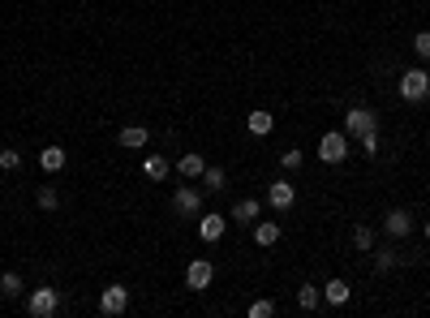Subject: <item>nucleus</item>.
<instances>
[{"label":"nucleus","instance_id":"obj_20","mask_svg":"<svg viewBox=\"0 0 430 318\" xmlns=\"http://www.w3.org/2000/svg\"><path fill=\"white\" fill-rule=\"evenodd\" d=\"M22 293H26V284H22L18 271H5V276H0V297H5V301H13V297H22Z\"/></svg>","mask_w":430,"mask_h":318},{"label":"nucleus","instance_id":"obj_18","mask_svg":"<svg viewBox=\"0 0 430 318\" xmlns=\"http://www.w3.org/2000/svg\"><path fill=\"white\" fill-rule=\"evenodd\" d=\"M276 241H280V224H276V220L254 224V245H262V249H267V245H276Z\"/></svg>","mask_w":430,"mask_h":318},{"label":"nucleus","instance_id":"obj_23","mask_svg":"<svg viewBox=\"0 0 430 318\" xmlns=\"http://www.w3.org/2000/svg\"><path fill=\"white\" fill-rule=\"evenodd\" d=\"M353 245H357L361 254H370V249H374V228H366V224H353Z\"/></svg>","mask_w":430,"mask_h":318},{"label":"nucleus","instance_id":"obj_19","mask_svg":"<svg viewBox=\"0 0 430 318\" xmlns=\"http://www.w3.org/2000/svg\"><path fill=\"white\" fill-rule=\"evenodd\" d=\"M224 181H228V177H224V168H211V164H207V168H202V177H198L202 194H215V189H224Z\"/></svg>","mask_w":430,"mask_h":318},{"label":"nucleus","instance_id":"obj_26","mask_svg":"<svg viewBox=\"0 0 430 318\" xmlns=\"http://www.w3.org/2000/svg\"><path fill=\"white\" fill-rule=\"evenodd\" d=\"M280 164H284V172H297L306 164V155L301 151H280Z\"/></svg>","mask_w":430,"mask_h":318},{"label":"nucleus","instance_id":"obj_9","mask_svg":"<svg viewBox=\"0 0 430 318\" xmlns=\"http://www.w3.org/2000/svg\"><path fill=\"white\" fill-rule=\"evenodd\" d=\"M228 232V216H215V211H207V216H198V237L207 241V245H215Z\"/></svg>","mask_w":430,"mask_h":318},{"label":"nucleus","instance_id":"obj_30","mask_svg":"<svg viewBox=\"0 0 430 318\" xmlns=\"http://www.w3.org/2000/svg\"><path fill=\"white\" fill-rule=\"evenodd\" d=\"M422 232H426V237H430V220H426V224H422Z\"/></svg>","mask_w":430,"mask_h":318},{"label":"nucleus","instance_id":"obj_24","mask_svg":"<svg viewBox=\"0 0 430 318\" xmlns=\"http://www.w3.org/2000/svg\"><path fill=\"white\" fill-rule=\"evenodd\" d=\"M379 134H383V129H370V134H361V138H357V146H361V155H366V159L379 155Z\"/></svg>","mask_w":430,"mask_h":318},{"label":"nucleus","instance_id":"obj_6","mask_svg":"<svg viewBox=\"0 0 430 318\" xmlns=\"http://www.w3.org/2000/svg\"><path fill=\"white\" fill-rule=\"evenodd\" d=\"M211 280H215V262H207V258H194L190 267H185V288L202 293V288H211Z\"/></svg>","mask_w":430,"mask_h":318},{"label":"nucleus","instance_id":"obj_4","mask_svg":"<svg viewBox=\"0 0 430 318\" xmlns=\"http://www.w3.org/2000/svg\"><path fill=\"white\" fill-rule=\"evenodd\" d=\"M370 129H383V121H379V112L374 108H349L344 112V134L357 142L361 134H370Z\"/></svg>","mask_w":430,"mask_h":318},{"label":"nucleus","instance_id":"obj_1","mask_svg":"<svg viewBox=\"0 0 430 318\" xmlns=\"http://www.w3.org/2000/svg\"><path fill=\"white\" fill-rule=\"evenodd\" d=\"M349 151H353V138L344 129H327L318 138V159H322V164H344Z\"/></svg>","mask_w":430,"mask_h":318},{"label":"nucleus","instance_id":"obj_29","mask_svg":"<svg viewBox=\"0 0 430 318\" xmlns=\"http://www.w3.org/2000/svg\"><path fill=\"white\" fill-rule=\"evenodd\" d=\"M276 314V301H254L250 305V318H272Z\"/></svg>","mask_w":430,"mask_h":318},{"label":"nucleus","instance_id":"obj_5","mask_svg":"<svg viewBox=\"0 0 430 318\" xmlns=\"http://www.w3.org/2000/svg\"><path fill=\"white\" fill-rule=\"evenodd\" d=\"M125 310H129V288H125V284H108V288L99 293V314L117 318V314H125Z\"/></svg>","mask_w":430,"mask_h":318},{"label":"nucleus","instance_id":"obj_10","mask_svg":"<svg viewBox=\"0 0 430 318\" xmlns=\"http://www.w3.org/2000/svg\"><path fill=\"white\" fill-rule=\"evenodd\" d=\"M258 216H262V202L258 198H241V202H233V211H228V224H258Z\"/></svg>","mask_w":430,"mask_h":318},{"label":"nucleus","instance_id":"obj_2","mask_svg":"<svg viewBox=\"0 0 430 318\" xmlns=\"http://www.w3.org/2000/svg\"><path fill=\"white\" fill-rule=\"evenodd\" d=\"M61 310V293L57 288H30V297H26V314L30 318H52V314H57Z\"/></svg>","mask_w":430,"mask_h":318},{"label":"nucleus","instance_id":"obj_8","mask_svg":"<svg viewBox=\"0 0 430 318\" xmlns=\"http://www.w3.org/2000/svg\"><path fill=\"white\" fill-rule=\"evenodd\" d=\"M173 206H177V216H198L202 211V185H181L173 194Z\"/></svg>","mask_w":430,"mask_h":318},{"label":"nucleus","instance_id":"obj_28","mask_svg":"<svg viewBox=\"0 0 430 318\" xmlns=\"http://www.w3.org/2000/svg\"><path fill=\"white\" fill-rule=\"evenodd\" d=\"M0 168H5V172H18V168H22V155H18V151H0Z\"/></svg>","mask_w":430,"mask_h":318},{"label":"nucleus","instance_id":"obj_13","mask_svg":"<svg viewBox=\"0 0 430 318\" xmlns=\"http://www.w3.org/2000/svg\"><path fill=\"white\" fill-rule=\"evenodd\" d=\"M65 164H69L65 146H43V151H39V168H43V172H65Z\"/></svg>","mask_w":430,"mask_h":318},{"label":"nucleus","instance_id":"obj_14","mask_svg":"<svg viewBox=\"0 0 430 318\" xmlns=\"http://www.w3.org/2000/svg\"><path fill=\"white\" fill-rule=\"evenodd\" d=\"M202 168H207V159H202L198 151H185V155L177 159V172H181V181H198V177H202Z\"/></svg>","mask_w":430,"mask_h":318},{"label":"nucleus","instance_id":"obj_25","mask_svg":"<svg viewBox=\"0 0 430 318\" xmlns=\"http://www.w3.org/2000/svg\"><path fill=\"white\" fill-rule=\"evenodd\" d=\"M396 262H400V254H396V249H379V254H374V271H392Z\"/></svg>","mask_w":430,"mask_h":318},{"label":"nucleus","instance_id":"obj_3","mask_svg":"<svg viewBox=\"0 0 430 318\" xmlns=\"http://www.w3.org/2000/svg\"><path fill=\"white\" fill-rule=\"evenodd\" d=\"M426 95H430V73H426L422 65H417V69H405V73H400V99H405V103H422Z\"/></svg>","mask_w":430,"mask_h":318},{"label":"nucleus","instance_id":"obj_22","mask_svg":"<svg viewBox=\"0 0 430 318\" xmlns=\"http://www.w3.org/2000/svg\"><path fill=\"white\" fill-rule=\"evenodd\" d=\"M35 202H39V211H57V206H61V194L52 189V185H39V189H35Z\"/></svg>","mask_w":430,"mask_h":318},{"label":"nucleus","instance_id":"obj_11","mask_svg":"<svg viewBox=\"0 0 430 318\" xmlns=\"http://www.w3.org/2000/svg\"><path fill=\"white\" fill-rule=\"evenodd\" d=\"M383 232L388 237H409L413 232V216H409L405 206H392L388 216H383Z\"/></svg>","mask_w":430,"mask_h":318},{"label":"nucleus","instance_id":"obj_12","mask_svg":"<svg viewBox=\"0 0 430 318\" xmlns=\"http://www.w3.org/2000/svg\"><path fill=\"white\" fill-rule=\"evenodd\" d=\"M168 172H173V159L168 155H146L142 159V177L146 181H168Z\"/></svg>","mask_w":430,"mask_h":318},{"label":"nucleus","instance_id":"obj_17","mask_svg":"<svg viewBox=\"0 0 430 318\" xmlns=\"http://www.w3.org/2000/svg\"><path fill=\"white\" fill-rule=\"evenodd\" d=\"M245 125H250V134H254V138H267V134L276 129V117H272V112H262V108H254V112L245 117Z\"/></svg>","mask_w":430,"mask_h":318},{"label":"nucleus","instance_id":"obj_15","mask_svg":"<svg viewBox=\"0 0 430 318\" xmlns=\"http://www.w3.org/2000/svg\"><path fill=\"white\" fill-rule=\"evenodd\" d=\"M349 297H353V288H349V280H327V284H322V301H327V305H349Z\"/></svg>","mask_w":430,"mask_h":318},{"label":"nucleus","instance_id":"obj_21","mask_svg":"<svg viewBox=\"0 0 430 318\" xmlns=\"http://www.w3.org/2000/svg\"><path fill=\"white\" fill-rule=\"evenodd\" d=\"M318 297H322V293H318V284H301V288H297V305H301L306 314H314V310H318Z\"/></svg>","mask_w":430,"mask_h":318},{"label":"nucleus","instance_id":"obj_27","mask_svg":"<svg viewBox=\"0 0 430 318\" xmlns=\"http://www.w3.org/2000/svg\"><path fill=\"white\" fill-rule=\"evenodd\" d=\"M413 52H417L422 61H430V30H417L413 35Z\"/></svg>","mask_w":430,"mask_h":318},{"label":"nucleus","instance_id":"obj_16","mask_svg":"<svg viewBox=\"0 0 430 318\" xmlns=\"http://www.w3.org/2000/svg\"><path fill=\"white\" fill-rule=\"evenodd\" d=\"M117 142H121V146H125V151H142V146H146V142H151V134H146V129H142V125H125V129H121V134H117Z\"/></svg>","mask_w":430,"mask_h":318},{"label":"nucleus","instance_id":"obj_7","mask_svg":"<svg viewBox=\"0 0 430 318\" xmlns=\"http://www.w3.org/2000/svg\"><path fill=\"white\" fill-rule=\"evenodd\" d=\"M297 202V185L293 181H272V185H267V206H272V211H289Z\"/></svg>","mask_w":430,"mask_h":318}]
</instances>
